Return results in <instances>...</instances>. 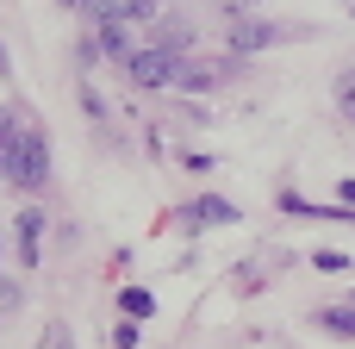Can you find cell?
<instances>
[{"instance_id": "cell-1", "label": "cell", "mask_w": 355, "mask_h": 349, "mask_svg": "<svg viewBox=\"0 0 355 349\" xmlns=\"http://www.w3.org/2000/svg\"><path fill=\"white\" fill-rule=\"evenodd\" d=\"M125 69H131V81H137V87H175V81H181V56H175L168 44H156V50H137Z\"/></svg>"}, {"instance_id": "cell-10", "label": "cell", "mask_w": 355, "mask_h": 349, "mask_svg": "<svg viewBox=\"0 0 355 349\" xmlns=\"http://www.w3.org/2000/svg\"><path fill=\"white\" fill-rule=\"evenodd\" d=\"M119 306H125L131 318H150V293H144V287H125V300H119Z\"/></svg>"}, {"instance_id": "cell-2", "label": "cell", "mask_w": 355, "mask_h": 349, "mask_svg": "<svg viewBox=\"0 0 355 349\" xmlns=\"http://www.w3.org/2000/svg\"><path fill=\"white\" fill-rule=\"evenodd\" d=\"M12 181H19V187H31V194L50 181V144H44L37 131H25V137L12 144Z\"/></svg>"}, {"instance_id": "cell-13", "label": "cell", "mask_w": 355, "mask_h": 349, "mask_svg": "<svg viewBox=\"0 0 355 349\" xmlns=\"http://www.w3.org/2000/svg\"><path fill=\"white\" fill-rule=\"evenodd\" d=\"M0 75H6V50H0Z\"/></svg>"}, {"instance_id": "cell-11", "label": "cell", "mask_w": 355, "mask_h": 349, "mask_svg": "<svg viewBox=\"0 0 355 349\" xmlns=\"http://www.w3.org/2000/svg\"><path fill=\"white\" fill-rule=\"evenodd\" d=\"M337 106L349 112V125H355V69H349V75H337Z\"/></svg>"}, {"instance_id": "cell-6", "label": "cell", "mask_w": 355, "mask_h": 349, "mask_svg": "<svg viewBox=\"0 0 355 349\" xmlns=\"http://www.w3.org/2000/svg\"><path fill=\"white\" fill-rule=\"evenodd\" d=\"M318 325H324L331 337H355V306H324V312H318Z\"/></svg>"}, {"instance_id": "cell-8", "label": "cell", "mask_w": 355, "mask_h": 349, "mask_svg": "<svg viewBox=\"0 0 355 349\" xmlns=\"http://www.w3.org/2000/svg\"><path fill=\"white\" fill-rule=\"evenodd\" d=\"M37 212H19V244H25V262H37Z\"/></svg>"}, {"instance_id": "cell-12", "label": "cell", "mask_w": 355, "mask_h": 349, "mask_svg": "<svg viewBox=\"0 0 355 349\" xmlns=\"http://www.w3.org/2000/svg\"><path fill=\"white\" fill-rule=\"evenodd\" d=\"M12 306H19V293H12V287L0 281V312H12Z\"/></svg>"}, {"instance_id": "cell-4", "label": "cell", "mask_w": 355, "mask_h": 349, "mask_svg": "<svg viewBox=\"0 0 355 349\" xmlns=\"http://www.w3.org/2000/svg\"><path fill=\"white\" fill-rule=\"evenodd\" d=\"M81 6H87V19H94V25H119L125 12H150L144 0H81Z\"/></svg>"}, {"instance_id": "cell-3", "label": "cell", "mask_w": 355, "mask_h": 349, "mask_svg": "<svg viewBox=\"0 0 355 349\" xmlns=\"http://www.w3.org/2000/svg\"><path fill=\"white\" fill-rule=\"evenodd\" d=\"M181 219H187V225H237V206H231V200H218V194H206V200H193Z\"/></svg>"}, {"instance_id": "cell-7", "label": "cell", "mask_w": 355, "mask_h": 349, "mask_svg": "<svg viewBox=\"0 0 355 349\" xmlns=\"http://www.w3.org/2000/svg\"><path fill=\"white\" fill-rule=\"evenodd\" d=\"M100 50H106V56H125V62L137 56V50H131V37H125V25H100Z\"/></svg>"}, {"instance_id": "cell-9", "label": "cell", "mask_w": 355, "mask_h": 349, "mask_svg": "<svg viewBox=\"0 0 355 349\" xmlns=\"http://www.w3.org/2000/svg\"><path fill=\"white\" fill-rule=\"evenodd\" d=\"M37 349H75V337H69V325H44V337H37Z\"/></svg>"}, {"instance_id": "cell-5", "label": "cell", "mask_w": 355, "mask_h": 349, "mask_svg": "<svg viewBox=\"0 0 355 349\" xmlns=\"http://www.w3.org/2000/svg\"><path fill=\"white\" fill-rule=\"evenodd\" d=\"M275 37H281L275 25H231V50H243V56H250V50H268Z\"/></svg>"}]
</instances>
